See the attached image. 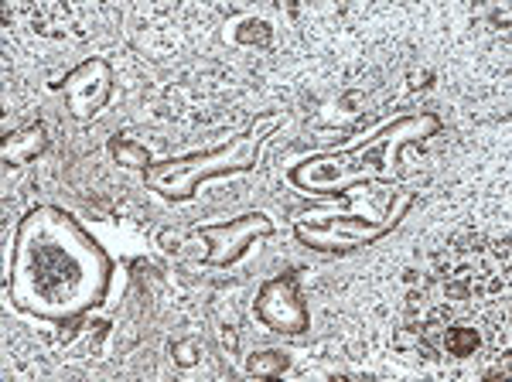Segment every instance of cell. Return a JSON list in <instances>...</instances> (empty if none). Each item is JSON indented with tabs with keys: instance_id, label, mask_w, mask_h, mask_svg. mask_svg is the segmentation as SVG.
<instances>
[{
	"instance_id": "7a4b0ae2",
	"label": "cell",
	"mask_w": 512,
	"mask_h": 382,
	"mask_svg": "<svg viewBox=\"0 0 512 382\" xmlns=\"http://www.w3.org/2000/svg\"><path fill=\"white\" fill-rule=\"evenodd\" d=\"M62 93L69 99V110L76 120H93L96 113H103V106L113 96V69L106 58H86L82 65L62 79Z\"/></svg>"
},
{
	"instance_id": "52a82bcc",
	"label": "cell",
	"mask_w": 512,
	"mask_h": 382,
	"mask_svg": "<svg viewBox=\"0 0 512 382\" xmlns=\"http://www.w3.org/2000/svg\"><path fill=\"white\" fill-rule=\"evenodd\" d=\"M287 369V355L284 352H260L250 359V372L253 376H277V372Z\"/></svg>"
},
{
	"instance_id": "3957f363",
	"label": "cell",
	"mask_w": 512,
	"mask_h": 382,
	"mask_svg": "<svg viewBox=\"0 0 512 382\" xmlns=\"http://www.w3.org/2000/svg\"><path fill=\"white\" fill-rule=\"evenodd\" d=\"M256 318L270 331H280V335H301L308 328L311 314L308 304L301 301V290H297L294 280L277 277L270 284H263L260 297H256Z\"/></svg>"
},
{
	"instance_id": "8992f818",
	"label": "cell",
	"mask_w": 512,
	"mask_h": 382,
	"mask_svg": "<svg viewBox=\"0 0 512 382\" xmlns=\"http://www.w3.org/2000/svg\"><path fill=\"white\" fill-rule=\"evenodd\" d=\"M110 154L117 157V161L123 164V168H151V154H147V147H140L134 144V140H127V137H117V140H110Z\"/></svg>"
},
{
	"instance_id": "6da1fadb",
	"label": "cell",
	"mask_w": 512,
	"mask_h": 382,
	"mask_svg": "<svg viewBox=\"0 0 512 382\" xmlns=\"http://www.w3.org/2000/svg\"><path fill=\"white\" fill-rule=\"evenodd\" d=\"M260 140L263 134L246 130V134H236L233 140H226V144H219V147H209V151H192L185 157H171V161L151 164V168L144 171V181L158 191L161 198H168V202H188L202 181L250 171L256 164V154H260Z\"/></svg>"
},
{
	"instance_id": "277c9868",
	"label": "cell",
	"mask_w": 512,
	"mask_h": 382,
	"mask_svg": "<svg viewBox=\"0 0 512 382\" xmlns=\"http://www.w3.org/2000/svg\"><path fill=\"white\" fill-rule=\"evenodd\" d=\"M195 232L205 239H222V246H226V253L216 256L209 267H233L239 256L253 246V239L274 236V222H270L263 212H246V215H239V219L216 222V226H198Z\"/></svg>"
},
{
	"instance_id": "5b68a950",
	"label": "cell",
	"mask_w": 512,
	"mask_h": 382,
	"mask_svg": "<svg viewBox=\"0 0 512 382\" xmlns=\"http://www.w3.org/2000/svg\"><path fill=\"white\" fill-rule=\"evenodd\" d=\"M48 147V137H45V127H28L21 130V134H11L4 144V164H11V168H21V164L35 161V157Z\"/></svg>"
}]
</instances>
